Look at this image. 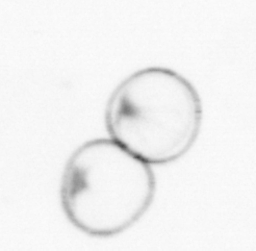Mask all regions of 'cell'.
<instances>
[{"label": "cell", "instance_id": "cell-1", "mask_svg": "<svg viewBox=\"0 0 256 251\" xmlns=\"http://www.w3.org/2000/svg\"><path fill=\"white\" fill-rule=\"evenodd\" d=\"M202 122L201 98L182 74L148 67L127 76L106 108L112 139L150 164L162 165L184 156Z\"/></svg>", "mask_w": 256, "mask_h": 251}, {"label": "cell", "instance_id": "cell-2", "mask_svg": "<svg viewBox=\"0 0 256 251\" xmlns=\"http://www.w3.org/2000/svg\"><path fill=\"white\" fill-rule=\"evenodd\" d=\"M148 162L112 139H95L69 158L60 184V204L68 220L98 238L119 234L138 221L156 194Z\"/></svg>", "mask_w": 256, "mask_h": 251}]
</instances>
